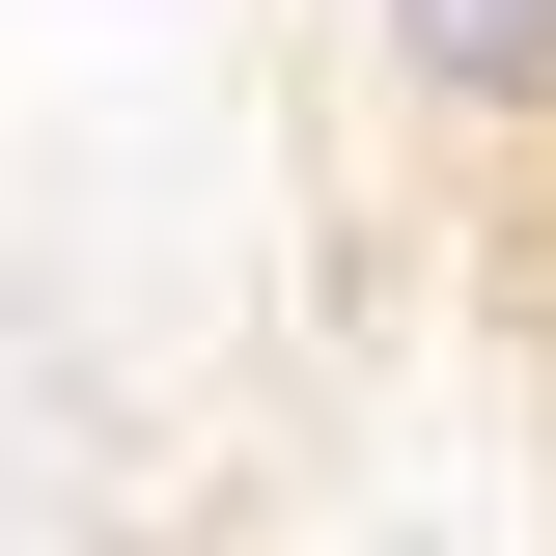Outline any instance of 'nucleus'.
<instances>
[{"instance_id": "f257e3e1", "label": "nucleus", "mask_w": 556, "mask_h": 556, "mask_svg": "<svg viewBox=\"0 0 556 556\" xmlns=\"http://www.w3.org/2000/svg\"><path fill=\"white\" fill-rule=\"evenodd\" d=\"M0 556H556V112L0 251Z\"/></svg>"}]
</instances>
